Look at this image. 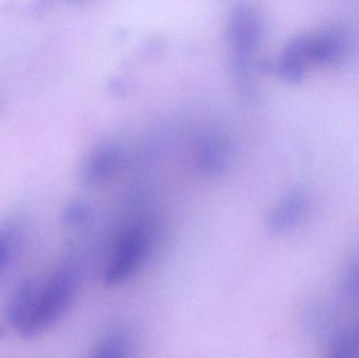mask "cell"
Listing matches in <instances>:
<instances>
[{
    "instance_id": "obj_13",
    "label": "cell",
    "mask_w": 359,
    "mask_h": 358,
    "mask_svg": "<svg viewBox=\"0 0 359 358\" xmlns=\"http://www.w3.org/2000/svg\"><path fill=\"white\" fill-rule=\"evenodd\" d=\"M348 286L353 294H359V262L356 263L350 270Z\"/></svg>"
},
{
    "instance_id": "obj_4",
    "label": "cell",
    "mask_w": 359,
    "mask_h": 358,
    "mask_svg": "<svg viewBox=\"0 0 359 358\" xmlns=\"http://www.w3.org/2000/svg\"><path fill=\"white\" fill-rule=\"evenodd\" d=\"M121 149L111 141L99 143L86 155L80 167V179L88 186L102 184L115 176L121 165Z\"/></svg>"
},
{
    "instance_id": "obj_9",
    "label": "cell",
    "mask_w": 359,
    "mask_h": 358,
    "mask_svg": "<svg viewBox=\"0 0 359 358\" xmlns=\"http://www.w3.org/2000/svg\"><path fill=\"white\" fill-rule=\"evenodd\" d=\"M128 351L130 347L126 336L114 333L97 346L93 358H128Z\"/></svg>"
},
{
    "instance_id": "obj_3",
    "label": "cell",
    "mask_w": 359,
    "mask_h": 358,
    "mask_svg": "<svg viewBox=\"0 0 359 358\" xmlns=\"http://www.w3.org/2000/svg\"><path fill=\"white\" fill-rule=\"evenodd\" d=\"M151 240L142 227H130L120 237L105 270V283L116 285L126 281L143 264Z\"/></svg>"
},
{
    "instance_id": "obj_5",
    "label": "cell",
    "mask_w": 359,
    "mask_h": 358,
    "mask_svg": "<svg viewBox=\"0 0 359 358\" xmlns=\"http://www.w3.org/2000/svg\"><path fill=\"white\" fill-rule=\"evenodd\" d=\"M308 64L307 34H299L287 43L276 62L261 67L265 71H276L289 83H299L305 78Z\"/></svg>"
},
{
    "instance_id": "obj_2",
    "label": "cell",
    "mask_w": 359,
    "mask_h": 358,
    "mask_svg": "<svg viewBox=\"0 0 359 358\" xmlns=\"http://www.w3.org/2000/svg\"><path fill=\"white\" fill-rule=\"evenodd\" d=\"M263 35V15L257 8L246 4L232 8L226 27L229 67L236 90L246 99L253 95L255 57Z\"/></svg>"
},
{
    "instance_id": "obj_6",
    "label": "cell",
    "mask_w": 359,
    "mask_h": 358,
    "mask_svg": "<svg viewBox=\"0 0 359 358\" xmlns=\"http://www.w3.org/2000/svg\"><path fill=\"white\" fill-rule=\"evenodd\" d=\"M309 208L308 195L302 191H292L272 208L267 216V228L272 233H287L299 224Z\"/></svg>"
},
{
    "instance_id": "obj_8",
    "label": "cell",
    "mask_w": 359,
    "mask_h": 358,
    "mask_svg": "<svg viewBox=\"0 0 359 358\" xmlns=\"http://www.w3.org/2000/svg\"><path fill=\"white\" fill-rule=\"evenodd\" d=\"M345 43L334 32L307 34V52L310 63L331 64L343 56Z\"/></svg>"
},
{
    "instance_id": "obj_11",
    "label": "cell",
    "mask_w": 359,
    "mask_h": 358,
    "mask_svg": "<svg viewBox=\"0 0 359 358\" xmlns=\"http://www.w3.org/2000/svg\"><path fill=\"white\" fill-rule=\"evenodd\" d=\"M13 235L8 230H0V270L8 263L13 250Z\"/></svg>"
},
{
    "instance_id": "obj_10",
    "label": "cell",
    "mask_w": 359,
    "mask_h": 358,
    "mask_svg": "<svg viewBox=\"0 0 359 358\" xmlns=\"http://www.w3.org/2000/svg\"><path fill=\"white\" fill-rule=\"evenodd\" d=\"M90 218V207L82 202L69 204L63 212V221L69 226H81V225L86 224Z\"/></svg>"
},
{
    "instance_id": "obj_12",
    "label": "cell",
    "mask_w": 359,
    "mask_h": 358,
    "mask_svg": "<svg viewBox=\"0 0 359 358\" xmlns=\"http://www.w3.org/2000/svg\"><path fill=\"white\" fill-rule=\"evenodd\" d=\"M328 358H353L351 345L348 340H341L331 351Z\"/></svg>"
},
{
    "instance_id": "obj_1",
    "label": "cell",
    "mask_w": 359,
    "mask_h": 358,
    "mask_svg": "<svg viewBox=\"0 0 359 358\" xmlns=\"http://www.w3.org/2000/svg\"><path fill=\"white\" fill-rule=\"evenodd\" d=\"M75 289L76 275L69 267L55 271L41 282L27 280L8 302L6 319L21 336H37L67 312Z\"/></svg>"
},
{
    "instance_id": "obj_7",
    "label": "cell",
    "mask_w": 359,
    "mask_h": 358,
    "mask_svg": "<svg viewBox=\"0 0 359 358\" xmlns=\"http://www.w3.org/2000/svg\"><path fill=\"white\" fill-rule=\"evenodd\" d=\"M230 151V141L226 135L219 132H208L198 142L196 166L205 174H215L227 163Z\"/></svg>"
}]
</instances>
